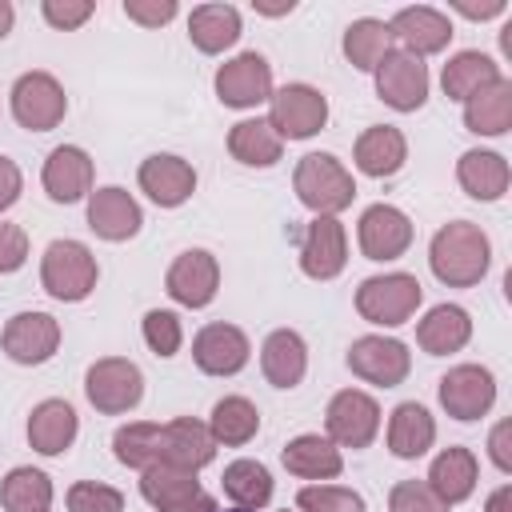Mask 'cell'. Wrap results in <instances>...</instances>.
Listing matches in <instances>:
<instances>
[{
  "mask_svg": "<svg viewBox=\"0 0 512 512\" xmlns=\"http://www.w3.org/2000/svg\"><path fill=\"white\" fill-rule=\"evenodd\" d=\"M428 264L432 276L448 288H472L484 280L488 264H492V240L480 224L472 220H452L444 228H436L432 244H428Z\"/></svg>",
  "mask_w": 512,
  "mask_h": 512,
  "instance_id": "cell-1",
  "label": "cell"
},
{
  "mask_svg": "<svg viewBox=\"0 0 512 512\" xmlns=\"http://www.w3.org/2000/svg\"><path fill=\"white\" fill-rule=\"evenodd\" d=\"M292 188H296V200L308 212H316V216H336L356 196L352 172L332 152H308V156H300V164L292 172Z\"/></svg>",
  "mask_w": 512,
  "mask_h": 512,
  "instance_id": "cell-2",
  "label": "cell"
},
{
  "mask_svg": "<svg viewBox=\"0 0 512 512\" xmlns=\"http://www.w3.org/2000/svg\"><path fill=\"white\" fill-rule=\"evenodd\" d=\"M96 280H100V268H96V256H92L88 244H80V240H52L44 248L40 284H44V292L52 300H64V304L88 300Z\"/></svg>",
  "mask_w": 512,
  "mask_h": 512,
  "instance_id": "cell-3",
  "label": "cell"
},
{
  "mask_svg": "<svg viewBox=\"0 0 512 512\" xmlns=\"http://www.w3.org/2000/svg\"><path fill=\"white\" fill-rule=\"evenodd\" d=\"M424 300V288L412 272H384V276H368L360 280L356 288V312L368 320V324H380V328H400L416 316Z\"/></svg>",
  "mask_w": 512,
  "mask_h": 512,
  "instance_id": "cell-4",
  "label": "cell"
},
{
  "mask_svg": "<svg viewBox=\"0 0 512 512\" xmlns=\"http://www.w3.org/2000/svg\"><path fill=\"white\" fill-rule=\"evenodd\" d=\"M84 396L104 416L132 412L144 400V372L128 356H104L84 372Z\"/></svg>",
  "mask_w": 512,
  "mask_h": 512,
  "instance_id": "cell-5",
  "label": "cell"
},
{
  "mask_svg": "<svg viewBox=\"0 0 512 512\" xmlns=\"http://www.w3.org/2000/svg\"><path fill=\"white\" fill-rule=\"evenodd\" d=\"M268 124L280 140H308L328 124V96L312 84H284L272 88Z\"/></svg>",
  "mask_w": 512,
  "mask_h": 512,
  "instance_id": "cell-6",
  "label": "cell"
},
{
  "mask_svg": "<svg viewBox=\"0 0 512 512\" xmlns=\"http://www.w3.org/2000/svg\"><path fill=\"white\" fill-rule=\"evenodd\" d=\"M68 112V96L52 72H24L12 84V116L28 132H52Z\"/></svg>",
  "mask_w": 512,
  "mask_h": 512,
  "instance_id": "cell-7",
  "label": "cell"
},
{
  "mask_svg": "<svg viewBox=\"0 0 512 512\" xmlns=\"http://www.w3.org/2000/svg\"><path fill=\"white\" fill-rule=\"evenodd\" d=\"M140 496L156 512H216V500L200 488L196 472L172 468V464H148L140 472Z\"/></svg>",
  "mask_w": 512,
  "mask_h": 512,
  "instance_id": "cell-8",
  "label": "cell"
},
{
  "mask_svg": "<svg viewBox=\"0 0 512 512\" xmlns=\"http://www.w3.org/2000/svg\"><path fill=\"white\" fill-rule=\"evenodd\" d=\"M324 428H328V440L340 448H368L380 432V404L360 388H344L328 400Z\"/></svg>",
  "mask_w": 512,
  "mask_h": 512,
  "instance_id": "cell-9",
  "label": "cell"
},
{
  "mask_svg": "<svg viewBox=\"0 0 512 512\" xmlns=\"http://www.w3.org/2000/svg\"><path fill=\"white\" fill-rule=\"evenodd\" d=\"M412 220L396 208V204H368L360 212V224H356V240H360V252L376 264H388V260H400L408 248H412Z\"/></svg>",
  "mask_w": 512,
  "mask_h": 512,
  "instance_id": "cell-10",
  "label": "cell"
},
{
  "mask_svg": "<svg viewBox=\"0 0 512 512\" xmlns=\"http://www.w3.org/2000/svg\"><path fill=\"white\" fill-rule=\"evenodd\" d=\"M496 404V376L484 364H456L440 376V408L452 420H480Z\"/></svg>",
  "mask_w": 512,
  "mask_h": 512,
  "instance_id": "cell-11",
  "label": "cell"
},
{
  "mask_svg": "<svg viewBox=\"0 0 512 512\" xmlns=\"http://www.w3.org/2000/svg\"><path fill=\"white\" fill-rule=\"evenodd\" d=\"M212 84L224 108H256L272 100V64L260 52H240L216 68Z\"/></svg>",
  "mask_w": 512,
  "mask_h": 512,
  "instance_id": "cell-12",
  "label": "cell"
},
{
  "mask_svg": "<svg viewBox=\"0 0 512 512\" xmlns=\"http://www.w3.org/2000/svg\"><path fill=\"white\" fill-rule=\"evenodd\" d=\"M372 72H376V96L388 108H396V112L424 108V100H428V64L424 60L392 48V52H384V60Z\"/></svg>",
  "mask_w": 512,
  "mask_h": 512,
  "instance_id": "cell-13",
  "label": "cell"
},
{
  "mask_svg": "<svg viewBox=\"0 0 512 512\" xmlns=\"http://www.w3.org/2000/svg\"><path fill=\"white\" fill-rule=\"evenodd\" d=\"M164 292L184 308H208L220 292V264L208 248H188L168 264Z\"/></svg>",
  "mask_w": 512,
  "mask_h": 512,
  "instance_id": "cell-14",
  "label": "cell"
},
{
  "mask_svg": "<svg viewBox=\"0 0 512 512\" xmlns=\"http://www.w3.org/2000/svg\"><path fill=\"white\" fill-rule=\"evenodd\" d=\"M348 368L368 384L396 388L412 372V352L404 340H392V336H360L348 348Z\"/></svg>",
  "mask_w": 512,
  "mask_h": 512,
  "instance_id": "cell-15",
  "label": "cell"
},
{
  "mask_svg": "<svg viewBox=\"0 0 512 512\" xmlns=\"http://www.w3.org/2000/svg\"><path fill=\"white\" fill-rule=\"evenodd\" d=\"M0 348L12 364H44L60 348V320L48 312H16L0 332Z\"/></svg>",
  "mask_w": 512,
  "mask_h": 512,
  "instance_id": "cell-16",
  "label": "cell"
},
{
  "mask_svg": "<svg viewBox=\"0 0 512 512\" xmlns=\"http://www.w3.org/2000/svg\"><path fill=\"white\" fill-rule=\"evenodd\" d=\"M348 264V232L336 216H316L300 240V272L308 280H332Z\"/></svg>",
  "mask_w": 512,
  "mask_h": 512,
  "instance_id": "cell-17",
  "label": "cell"
},
{
  "mask_svg": "<svg viewBox=\"0 0 512 512\" xmlns=\"http://www.w3.org/2000/svg\"><path fill=\"white\" fill-rule=\"evenodd\" d=\"M388 32H392V40H400V52L424 60V56L448 48V40H452V20H448L440 8L416 4V8H400V12L388 20Z\"/></svg>",
  "mask_w": 512,
  "mask_h": 512,
  "instance_id": "cell-18",
  "label": "cell"
},
{
  "mask_svg": "<svg viewBox=\"0 0 512 512\" xmlns=\"http://www.w3.org/2000/svg\"><path fill=\"white\" fill-rule=\"evenodd\" d=\"M248 356H252V344L236 324H224V320L204 324L192 336V360L208 376H236L248 364Z\"/></svg>",
  "mask_w": 512,
  "mask_h": 512,
  "instance_id": "cell-19",
  "label": "cell"
},
{
  "mask_svg": "<svg viewBox=\"0 0 512 512\" xmlns=\"http://www.w3.org/2000/svg\"><path fill=\"white\" fill-rule=\"evenodd\" d=\"M140 180V192L160 204V208H180L192 192H196V168L184 160V156H172V152H156L140 164L136 172Z\"/></svg>",
  "mask_w": 512,
  "mask_h": 512,
  "instance_id": "cell-20",
  "label": "cell"
},
{
  "mask_svg": "<svg viewBox=\"0 0 512 512\" xmlns=\"http://www.w3.org/2000/svg\"><path fill=\"white\" fill-rule=\"evenodd\" d=\"M140 224H144V212H140V204H136L132 192H124L116 184L88 192V228L100 240H108V244L132 240L140 232Z\"/></svg>",
  "mask_w": 512,
  "mask_h": 512,
  "instance_id": "cell-21",
  "label": "cell"
},
{
  "mask_svg": "<svg viewBox=\"0 0 512 512\" xmlns=\"http://www.w3.org/2000/svg\"><path fill=\"white\" fill-rule=\"evenodd\" d=\"M40 184L44 192L56 200V204H76L92 192V156L80 148V144H60L48 152L44 160V172H40Z\"/></svg>",
  "mask_w": 512,
  "mask_h": 512,
  "instance_id": "cell-22",
  "label": "cell"
},
{
  "mask_svg": "<svg viewBox=\"0 0 512 512\" xmlns=\"http://www.w3.org/2000/svg\"><path fill=\"white\" fill-rule=\"evenodd\" d=\"M352 160H356V168H360L364 176H376V180L396 176V172L404 168V160H408V140H404V132L392 128V124H372V128H364V132L356 136Z\"/></svg>",
  "mask_w": 512,
  "mask_h": 512,
  "instance_id": "cell-23",
  "label": "cell"
},
{
  "mask_svg": "<svg viewBox=\"0 0 512 512\" xmlns=\"http://www.w3.org/2000/svg\"><path fill=\"white\" fill-rule=\"evenodd\" d=\"M76 432H80V416H76V408L68 400H56V396L52 400H40L32 408V416H28V444L40 456L68 452L72 440H76Z\"/></svg>",
  "mask_w": 512,
  "mask_h": 512,
  "instance_id": "cell-24",
  "label": "cell"
},
{
  "mask_svg": "<svg viewBox=\"0 0 512 512\" xmlns=\"http://www.w3.org/2000/svg\"><path fill=\"white\" fill-rule=\"evenodd\" d=\"M216 456V440L208 432V424L192 420V416H176L164 424V444H160V460L184 472H200L204 464H212Z\"/></svg>",
  "mask_w": 512,
  "mask_h": 512,
  "instance_id": "cell-25",
  "label": "cell"
},
{
  "mask_svg": "<svg viewBox=\"0 0 512 512\" xmlns=\"http://www.w3.org/2000/svg\"><path fill=\"white\" fill-rule=\"evenodd\" d=\"M260 372L272 388H296L308 372V344L296 328H276L268 332L260 348Z\"/></svg>",
  "mask_w": 512,
  "mask_h": 512,
  "instance_id": "cell-26",
  "label": "cell"
},
{
  "mask_svg": "<svg viewBox=\"0 0 512 512\" xmlns=\"http://www.w3.org/2000/svg\"><path fill=\"white\" fill-rule=\"evenodd\" d=\"M464 128L476 136H504L512 128V80L504 72L464 100Z\"/></svg>",
  "mask_w": 512,
  "mask_h": 512,
  "instance_id": "cell-27",
  "label": "cell"
},
{
  "mask_svg": "<svg viewBox=\"0 0 512 512\" xmlns=\"http://www.w3.org/2000/svg\"><path fill=\"white\" fill-rule=\"evenodd\" d=\"M456 180H460V188H464L472 200L492 204V200H500V196L508 192L512 172H508V160H504L500 152H492V148H468V152L456 160Z\"/></svg>",
  "mask_w": 512,
  "mask_h": 512,
  "instance_id": "cell-28",
  "label": "cell"
},
{
  "mask_svg": "<svg viewBox=\"0 0 512 512\" xmlns=\"http://www.w3.org/2000/svg\"><path fill=\"white\" fill-rule=\"evenodd\" d=\"M476 480H480L476 452H472V448H460V444L444 448V452L432 460V468H428V488H432L448 508L460 504V500H468V496L476 492Z\"/></svg>",
  "mask_w": 512,
  "mask_h": 512,
  "instance_id": "cell-29",
  "label": "cell"
},
{
  "mask_svg": "<svg viewBox=\"0 0 512 512\" xmlns=\"http://www.w3.org/2000/svg\"><path fill=\"white\" fill-rule=\"evenodd\" d=\"M432 440H436V420H432V412L424 404L404 400V404L392 408V416H388V452L396 460L424 456L432 448Z\"/></svg>",
  "mask_w": 512,
  "mask_h": 512,
  "instance_id": "cell-30",
  "label": "cell"
},
{
  "mask_svg": "<svg viewBox=\"0 0 512 512\" xmlns=\"http://www.w3.org/2000/svg\"><path fill=\"white\" fill-rule=\"evenodd\" d=\"M280 460H284V468H288L292 476H300V480H332V476L344 472L340 448H336L328 436H320V432H304V436L288 440L284 452H280Z\"/></svg>",
  "mask_w": 512,
  "mask_h": 512,
  "instance_id": "cell-31",
  "label": "cell"
},
{
  "mask_svg": "<svg viewBox=\"0 0 512 512\" xmlns=\"http://www.w3.org/2000/svg\"><path fill=\"white\" fill-rule=\"evenodd\" d=\"M472 340V316L460 304H436L428 308V316L416 324V344L428 356H448L460 352Z\"/></svg>",
  "mask_w": 512,
  "mask_h": 512,
  "instance_id": "cell-32",
  "label": "cell"
},
{
  "mask_svg": "<svg viewBox=\"0 0 512 512\" xmlns=\"http://www.w3.org/2000/svg\"><path fill=\"white\" fill-rule=\"evenodd\" d=\"M188 40L204 52L216 56L240 40V12L232 4H200L188 16Z\"/></svg>",
  "mask_w": 512,
  "mask_h": 512,
  "instance_id": "cell-33",
  "label": "cell"
},
{
  "mask_svg": "<svg viewBox=\"0 0 512 512\" xmlns=\"http://www.w3.org/2000/svg\"><path fill=\"white\" fill-rule=\"evenodd\" d=\"M228 152H232V160H240V164H248V168H272L280 156H284V140L272 132V124L268 120H240V124H232V132H228Z\"/></svg>",
  "mask_w": 512,
  "mask_h": 512,
  "instance_id": "cell-34",
  "label": "cell"
},
{
  "mask_svg": "<svg viewBox=\"0 0 512 512\" xmlns=\"http://www.w3.org/2000/svg\"><path fill=\"white\" fill-rule=\"evenodd\" d=\"M500 76V64L488 56V52H476V48H464L456 52L444 72H440V84H444V96L448 100H468L472 92H480L484 84H492Z\"/></svg>",
  "mask_w": 512,
  "mask_h": 512,
  "instance_id": "cell-35",
  "label": "cell"
},
{
  "mask_svg": "<svg viewBox=\"0 0 512 512\" xmlns=\"http://www.w3.org/2000/svg\"><path fill=\"white\" fill-rule=\"evenodd\" d=\"M208 432H212L216 444L240 448V444H248L260 432V412H256V404L248 396H224V400L212 404Z\"/></svg>",
  "mask_w": 512,
  "mask_h": 512,
  "instance_id": "cell-36",
  "label": "cell"
},
{
  "mask_svg": "<svg viewBox=\"0 0 512 512\" xmlns=\"http://www.w3.org/2000/svg\"><path fill=\"white\" fill-rule=\"evenodd\" d=\"M224 484V496L236 504V508H252L260 512L268 500H272V472L260 464V460H232L220 476Z\"/></svg>",
  "mask_w": 512,
  "mask_h": 512,
  "instance_id": "cell-37",
  "label": "cell"
},
{
  "mask_svg": "<svg viewBox=\"0 0 512 512\" xmlns=\"http://www.w3.org/2000/svg\"><path fill=\"white\" fill-rule=\"evenodd\" d=\"M0 504L4 512H48L52 508V480L40 468H12L0 480Z\"/></svg>",
  "mask_w": 512,
  "mask_h": 512,
  "instance_id": "cell-38",
  "label": "cell"
},
{
  "mask_svg": "<svg viewBox=\"0 0 512 512\" xmlns=\"http://www.w3.org/2000/svg\"><path fill=\"white\" fill-rule=\"evenodd\" d=\"M384 52H392V32H388L384 20L360 16V20H352V24L344 28V56H348L352 68L372 72V68L384 60Z\"/></svg>",
  "mask_w": 512,
  "mask_h": 512,
  "instance_id": "cell-39",
  "label": "cell"
},
{
  "mask_svg": "<svg viewBox=\"0 0 512 512\" xmlns=\"http://www.w3.org/2000/svg\"><path fill=\"white\" fill-rule=\"evenodd\" d=\"M160 444H164V424H148V420H132L124 428H116L112 436V452L124 468H148L160 464Z\"/></svg>",
  "mask_w": 512,
  "mask_h": 512,
  "instance_id": "cell-40",
  "label": "cell"
},
{
  "mask_svg": "<svg viewBox=\"0 0 512 512\" xmlns=\"http://www.w3.org/2000/svg\"><path fill=\"white\" fill-rule=\"evenodd\" d=\"M300 512H364V496L340 484H304L296 492Z\"/></svg>",
  "mask_w": 512,
  "mask_h": 512,
  "instance_id": "cell-41",
  "label": "cell"
},
{
  "mask_svg": "<svg viewBox=\"0 0 512 512\" xmlns=\"http://www.w3.org/2000/svg\"><path fill=\"white\" fill-rule=\"evenodd\" d=\"M144 344L160 356V360H168V356H176L180 352V344H184V328H180V316L176 312H168V308H152V312H144Z\"/></svg>",
  "mask_w": 512,
  "mask_h": 512,
  "instance_id": "cell-42",
  "label": "cell"
},
{
  "mask_svg": "<svg viewBox=\"0 0 512 512\" xmlns=\"http://www.w3.org/2000/svg\"><path fill=\"white\" fill-rule=\"evenodd\" d=\"M68 512H124V492L100 480H80L68 488Z\"/></svg>",
  "mask_w": 512,
  "mask_h": 512,
  "instance_id": "cell-43",
  "label": "cell"
},
{
  "mask_svg": "<svg viewBox=\"0 0 512 512\" xmlns=\"http://www.w3.org/2000/svg\"><path fill=\"white\" fill-rule=\"evenodd\" d=\"M388 512H448V504L428 488V480H400L388 492Z\"/></svg>",
  "mask_w": 512,
  "mask_h": 512,
  "instance_id": "cell-44",
  "label": "cell"
},
{
  "mask_svg": "<svg viewBox=\"0 0 512 512\" xmlns=\"http://www.w3.org/2000/svg\"><path fill=\"white\" fill-rule=\"evenodd\" d=\"M40 12H44V20H48L52 28L72 32V28H80L96 8H92V0H44Z\"/></svg>",
  "mask_w": 512,
  "mask_h": 512,
  "instance_id": "cell-45",
  "label": "cell"
},
{
  "mask_svg": "<svg viewBox=\"0 0 512 512\" xmlns=\"http://www.w3.org/2000/svg\"><path fill=\"white\" fill-rule=\"evenodd\" d=\"M28 260V232L20 224H0V276L20 272Z\"/></svg>",
  "mask_w": 512,
  "mask_h": 512,
  "instance_id": "cell-46",
  "label": "cell"
},
{
  "mask_svg": "<svg viewBox=\"0 0 512 512\" xmlns=\"http://www.w3.org/2000/svg\"><path fill=\"white\" fill-rule=\"evenodd\" d=\"M124 16L144 28H160L176 16V0H124Z\"/></svg>",
  "mask_w": 512,
  "mask_h": 512,
  "instance_id": "cell-47",
  "label": "cell"
},
{
  "mask_svg": "<svg viewBox=\"0 0 512 512\" xmlns=\"http://www.w3.org/2000/svg\"><path fill=\"white\" fill-rule=\"evenodd\" d=\"M20 188H24V176L16 168V160H8L0 152V212H8L16 200H20Z\"/></svg>",
  "mask_w": 512,
  "mask_h": 512,
  "instance_id": "cell-48",
  "label": "cell"
},
{
  "mask_svg": "<svg viewBox=\"0 0 512 512\" xmlns=\"http://www.w3.org/2000/svg\"><path fill=\"white\" fill-rule=\"evenodd\" d=\"M508 432H512V424H508V420H500V424L492 428V440H488V448H492V464H496L500 472H512V452H508Z\"/></svg>",
  "mask_w": 512,
  "mask_h": 512,
  "instance_id": "cell-49",
  "label": "cell"
},
{
  "mask_svg": "<svg viewBox=\"0 0 512 512\" xmlns=\"http://www.w3.org/2000/svg\"><path fill=\"white\" fill-rule=\"evenodd\" d=\"M460 16H468V20H492V16H500L508 4L504 0H484V4H468V0H456L452 4Z\"/></svg>",
  "mask_w": 512,
  "mask_h": 512,
  "instance_id": "cell-50",
  "label": "cell"
},
{
  "mask_svg": "<svg viewBox=\"0 0 512 512\" xmlns=\"http://www.w3.org/2000/svg\"><path fill=\"white\" fill-rule=\"evenodd\" d=\"M508 504H512V488L500 484V488L488 496V508H484V512H508Z\"/></svg>",
  "mask_w": 512,
  "mask_h": 512,
  "instance_id": "cell-51",
  "label": "cell"
},
{
  "mask_svg": "<svg viewBox=\"0 0 512 512\" xmlns=\"http://www.w3.org/2000/svg\"><path fill=\"white\" fill-rule=\"evenodd\" d=\"M252 8H256V12H260V16H284V12H292V8H296V4H292V0H288V4H260V0H256V4H252Z\"/></svg>",
  "mask_w": 512,
  "mask_h": 512,
  "instance_id": "cell-52",
  "label": "cell"
},
{
  "mask_svg": "<svg viewBox=\"0 0 512 512\" xmlns=\"http://www.w3.org/2000/svg\"><path fill=\"white\" fill-rule=\"evenodd\" d=\"M12 20H16V12H12V4L8 0H0V40L12 32Z\"/></svg>",
  "mask_w": 512,
  "mask_h": 512,
  "instance_id": "cell-53",
  "label": "cell"
},
{
  "mask_svg": "<svg viewBox=\"0 0 512 512\" xmlns=\"http://www.w3.org/2000/svg\"><path fill=\"white\" fill-rule=\"evenodd\" d=\"M232 512H252V508H232Z\"/></svg>",
  "mask_w": 512,
  "mask_h": 512,
  "instance_id": "cell-54",
  "label": "cell"
}]
</instances>
